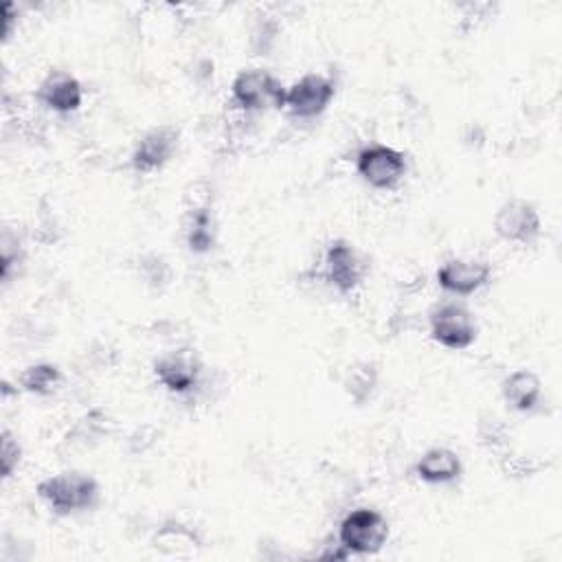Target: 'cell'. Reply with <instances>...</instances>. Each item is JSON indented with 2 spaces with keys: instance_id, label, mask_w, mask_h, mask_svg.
<instances>
[{
  "instance_id": "obj_4",
  "label": "cell",
  "mask_w": 562,
  "mask_h": 562,
  "mask_svg": "<svg viewBox=\"0 0 562 562\" xmlns=\"http://www.w3.org/2000/svg\"><path fill=\"white\" fill-rule=\"evenodd\" d=\"M389 538V520L371 507H358L345 514L338 525V542L349 555H373Z\"/></svg>"
},
{
  "instance_id": "obj_10",
  "label": "cell",
  "mask_w": 562,
  "mask_h": 562,
  "mask_svg": "<svg viewBox=\"0 0 562 562\" xmlns=\"http://www.w3.org/2000/svg\"><path fill=\"white\" fill-rule=\"evenodd\" d=\"M180 143V130L176 125H154L136 140L130 165L136 173H151L162 169L176 154Z\"/></svg>"
},
{
  "instance_id": "obj_12",
  "label": "cell",
  "mask_w": 562,
  "mask_h": 562,
  "mask_svg": "<svg viewBox=\"0 0 562 562\" xmlns=\"http://www.w3.org/2000/svg\"><path fill=\"white\" fill-rule=\"evenodd\" d=\"M35 97L44 108H48L57 114H70L81 108L83 88L75 75L64 72V70H50L40 81Z\"/></svg>"
},
{
  "instance_id": "obj_22",
  "label": "cell",
  "mask_w": 562,
  "mask_h": 562,
  "mask_svg": "<svg viewBox=\"0 0 562 562\" xmlns=\"http://www.w3.org/2000/svg\"><path fill=\"white\" fill-rule=\"evenodd\" d=\"M277 35L279 24L274 20H261L250 33V48L255 50V55H270L272 46L277 44Z\"/></svg>"
},
{
  "instance_id": "obj_21",
  "label": "cell",
  "mask_w": 562,
  "mask_h": 562,
  "mask_svg": "<svg viewBox=\"0 0 562 562\" xmlns=\"http://www.w3.org/2000/svg\"><path fill=\"white\" fill-rule=\"evenodd\" d=\"M20 461H22V446H20L18 437L9 428H4L2 439H0V472H2L4 481L13 476Z\"/></svg>"
},
{
  "instance_id": "obj_24",
  "label": "cell",
  "mask_w": 562,
  "mask_h": 562,
  "mask_svg": "<svg viewBox=\"0 0 562 562\" xmlns=\"http://www.w3.org/2000/svg\"><path fill=\"white\" fill-rule=\"evenodd\" d=\"M0 257H2V279L7 281L9 274H11V268H13L15 263L20 266V261H22V257H24L20 239H18L9 228H4L2 239H0Z\"/></svg>"
},
{
  "instance_id": "obj_17",
  "label": "cell",
  "mask_w": 562,
  "mask_h": 562,
  "mask_svg": "<svg viewBox=\"0 0 562 562\" xmlns=\"http://www.w3.org/2000/svg\"><path fill=\"white\" fill-rule=\"evenodd\" d=\"M378 367L371 360H360L353 362L345 378H342V386L347 391V395L356 402V404H364L371 400L375 386H378Z\"/></svg>"
},
{
  "instance_id": "obj_2",
  "label": "cell",
  "mask_w": 562,
  "mask_h": 562,
  "mask_svg": "<svg viewBox=\"0 0 562 562\" xmlns=\"http://www.w3.org/2000/svg\"><path fill=\"white\" fill-rule=\"evenodd\" d=\"M231 99L246 114L281 110L285 101V86L263 68H244L231 83Z\"/></svg>"
},
{
  "instance_id": "obj_15",
  "label": "cell",
  "mask_w": 562,
  "mask_h": 562,
  "mask_svg": "<svg viewBox=\"0 0 562 562\" xmlns=\"http://www.w3.org/2000/svg\"><path fill=\"white\" fill-rule=\"evenodd\" d=\"M200 544H202L200 536L189 525L178 520H165L151 538V547L167 555L193 553Z\"/></svg>"
},
{
  "instance_id": "obj_5",
  "label": "cell",
  "mask_w": 562,
  "mask_h": 562,
  "mask_svg": "<svg viewBox=\"0 0 562 562\" xmlns=\"http://www.w3.org/2000/svg\"><path fill=\"white\" fill-rule=\"evenodd\" d=\"M428 329L435 342L452 351L468 349L479 336V325L474 314L457 301H446L435 305L428 314Z\"/></svg>"
},
{
  "instance_id": "obj_18",
  "label": "cell",
  "mask_w": 562,
  "mask_h": 562,
  "mask_svg": "<svg viewBox=\"0 0 562 562\" xmlns=\"http://www.w3.org/2000/svg\"><path fill=\"white\" fill-rule=\"evenodd\" d=\"M61 382V369L53 362H35L29 364L20 373V386L33 395H50Z\"/></svg>"
},
{
  "instance_id": "obj_13",
  "label": "cell",
  "mask_w": 562,
  "mask_h": 562,
  "mask_svg": "<svg viewBox=\"0 0 562 562\" xmlns=\"http://www.w3.org/2000/svg\"><path fill=\"white\" fill-rule=\"evenodd\" d=\"M463 463L461 457L443 446L428 448L417 461H415V474L428 485H446L461 476Z\"/></svg>"
},
{
  "instance_id": "obj_3",
  "label": "cell",
  "mask_w": 562,
  "mask_h": 562,
  "mask_svg": "<svg viewBox=\"0 0 562 562\" xmlns=\"http://www.w3.org/2000/svg\"><path fill=\"white\" fill-rule=\"evenodd\" d=\"M356 171L371 189L391 191L404 180L408 160L404 151L391 145L369 143L356 154Z\"/></svg>"
},
{
  "instance_id": "obj_7",
  "label": "cell",
  "mask_w": 562,
  "mask_h": 562,
  "mask_svg": "<svg viewBox=\"0 0 562 562\" xmlns=\"http://www.w3.org/2000/svg\"><path fill=\"white\" fill-rule=\"evenodd\" d=\"M492 228L503 241L527 246L540 237L542 222L538 209L529 200L509 198L496 209L492 217Z\"/></svg>"
},
{
  "instance_id": "obj_6",
  "label": "cell",
  "mask_w": 562,
  "mask_h": 562,
  "mask_svg": "<svg viewBox=\"0 0 562 562\" xmlns=\"http://www.w3.org/2000/svg\"><path fill=\"white\" fill-rule=\"evenodd\" d=\"M336 97V81L323 72H307L285 88L283 108L290 116L307 121L321 116Z\"/></svg>"
},
{
  "instance_id": "obj_23",
  "label": "cell",
  "mask_w": 562,
  "mask_h": 562,
  "mask_svg": "<svg viewBox=\"0 0 562 562\" xmlns=\"http://www.w3.org/2000/svg\"><path fill=\"white\" fill-rule=\"evenodd\" d=\"M476 432H479L481 443L487 446V448H498V446H503V443L507 441V428H505V424H503L496 415H492V413H487V415L481 417Z\"/></svg>"
},
{
  "instance_id": "obj_16",
  "label": "cell",
  "mask_w": 562,
  "mask_h": 562,
  "mask_svg": "<svg viewBox=\"0 0 562 562\" xmlns=\"http://www.w3.org/2000/svg\"><path fill=\"white\" fill-rule=\"evenodd\" d=\"M215 220L209 206H193L187 213L184 222V241L187 248L195 255H204L215 246Z\"/></svg>"
},
{
  "instance_id": "obj_19",
  "label": "cell",
  "mask_w": 562,
  "mask_h": 562,
  "mask_svg": "<svg viewBox=\"0 0 562 562\" xmlns=\"http://www.w3.org/2000/svg\"><path fill=\"white\" fill-rule=\"evenodd\" d=\"M108 432V417L103 411L94 408L88 415H83L77 426L72 428V432L68 437H72V443H81V446H92L97 443L103 435Z\"/></svg>"
},
{
  "instance_id": "obj_20",
  "label": "cell",
  "mask_w": 562,
  "mask_h": 562,
  "mask_svg": "<svg viewBox=\"0 0 562 562\" xmlns=\"http://www.w3.org/2000/svg\"><path fill=\"white\" fill-rule=\"evenodd\" d=\"M138 272L149 288H165L171 279V268L162 255L149 252L138 259Z\"/></svg>"
},
{
  "instance_id": "obj_14",
  "label": "cell",
  "mask_w": 562,
  "mask_h": 562,
  "mask_svg": "<svg viewBox=\"0 0 562 562\" xmlns=\"http://www.w3.org/2000/svg\"><path fill=\"white\" fill-rule=\"evenodd\" d=\"M501 393L516 413H531L540 404L542 382L533 371L516 369L501 382Z\"/></svg>"
},
{
  "instance_id": "obj_1",
  "label": "cell",
  "mask_w": 562,
  "mask_h": 562,
  "mask_svg": "<svg viewBox=\"0 0 562 562\" xmlns=\"http://www.w3.org/2000/svg\"><path fill=\"white\" fill-rule=\"evenodd\" d=\"M40 498L59 516L90 512L99 505L101 487L92 474L66 470L37 483Z\"/></svg>"
},
{
  "instance_id": "obj_11",
  "label": "cell",
  "mask_w": 562,
  "mask_h": 562,
  "mask_svg": "<svg viewBox=\"0 0 562 562\" xmlns=\"http://www.w3.org/2000/svg\"><path fill=\"white\" fill-rule=\"evenodd\" d=\"M490 277L492 268L483 259L452 257L443 261L437 270V283L454 296H470L479 292L483 285L490 283Z\"/></svg>"
},
{
  "instance_id": "obj_9",
  "label": "cell",
  "mask_w": 562,
  "mask_h": 562,
  "mask_svg": "<svg viewBox=\"0 0 562 562\" xmlns=\"http://www.w3.org/2000/svg\"><path fill=\"white\" fill-rule=\"evenodd\" d=\"M156 380L176 395H187L200 386L202 380V362L195 351L178 347L171 351L160 353L154 364Z\"/></svg>"
},
{
  "instance_id": "obj_8",
  "label": "cell",
  "mask_w": 562,
  "mask_h": 562,
  "mask_svg": "<svg viewBox=\"0 0 562 562\" xmlns=\"http://www.w3.org/2000/svg\"><path fill=\"white\" fill-rule=\"evenodd\" d=\"M364 261L356 246L342 237L331 239L323 255V277L338 294H351L364 279Z\"/></svg>"
}]
</instances>
